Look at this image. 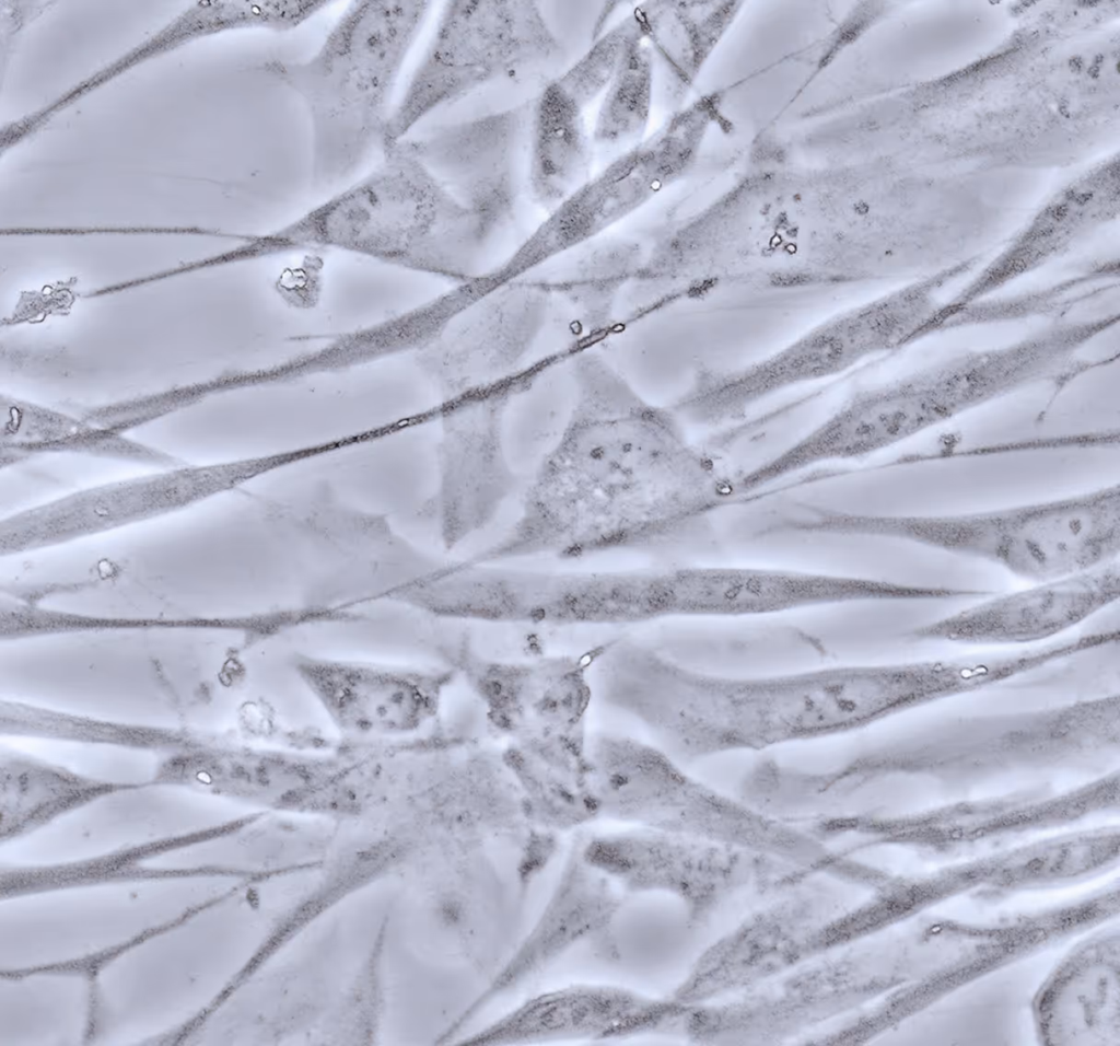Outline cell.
<instances>
[{
    "mask_svg": "<svg viewBox=\"0 0 1120 1046\" xmlns=\"http://www.w3.org/2000/svg\"><path fill=\"white\" fill-rule=\"evenodd\" d=\"M476 280L457 283L420 303L327 337L320 344L277 361L226 374L230 391L285 386L340 374L432 345L471 302Z\"/></svg>",
    "mask_w": 1120,
    "mask_h": 1046,
    "instance_id": "obj_18",
    "label": "cell"
},
{
    "mask_svg": "<svg viewBox=\"0 0 1120 1046\" xmlns=\"http://www.w3.org/2000/svg\"><path fill=\"white\" fill-rule=\"evenodd\" d=\"M643 40L641 33L629 42L604 92L593 130V140L599 147H632L645 131L653 67L651 51Z\"/></svg>",
    "mask_w": 1120,
    "mask_h": 1046,
    "instance_id": "obj_26",
    "label": "cell"
},
{
    "mask_svg": "<svg viewBox=\"0 0 1120 1046\" xmlns=\"http://www.w3.org/2000/svg\"><path fill=\"white\" fill-rule=\"evenodd\" d=\"M593 882L590 878L584 881L581 872L568 878L550 910L504 968L497 985L512 983L524 972L537 968L567 944L599 926L612 902L606 888L598 881Z\"/></svg>",
    "mask_w": 1120,
    "mask_h": 1046,
    "instance_id": "obj_25",
    "label": "cell"
},
{
    "mask_svg": "<svg viewBox=\"0 0 1120 1046\" xmlns=\"http://www.w3.org/2000/svg\"><path fill=\"white\" fill-rule=\"evenodd\" d=\"M648 1006L634 995L610 988H576L541 995L494 1024L487 1043L553 1035H600L633 1031Z\"/></svg>",
    "mask_w": 1120,
    "mask_h": 1046,
    "instance_id": "obj_21",
    "label": "cell"
},
{
    "mask_svg": "<svg viewBox=\"0 0 1120 1046\" xmlns=\"http://www.w3.org/2000/svg\"><path fill=\"white\" fill-rule=\"evenodd\" d=\"M560 49L536 1L446 2L422 60L389 114L382 150L404 140L435 109L498 79L544 65Z\"/></svg>",
    "mask_w": 1120,
    "mask_h": 1046,
    "instance_id": "obj_8",
    "label": "cell"
},
{
    "mask_svg": "<svg viewBox=\"0 0 1120 1046\" xmlns=\"http://www.w3.org/2000/svg\"><path fill=\"white\" fill-rule=\"evenodd\" d=\"M486 287L480 277L471 302L416 356L441 400L505 387L499 380L523 365L550 324L549 292L544 287L498 283L489 291Z\"/></svg>",
    "mask_w": 1120,
    "mask_h": 1046,
    "instance_id": "obj_13",
    "label": "cell"
},
{
    "mask_svg": "<svg viewBox=\"0 0 1120 1046\" xmlns=\"http://www.w3.org/2000/svg\"><path fill=\"white\" fill-rule=\"evenodd\" d=\"M578 398L572 363L552 362L520 380L504 417V441L515 467L517 457L540 460L563 435ZM516 469V467H515Z\"/></svg>",
    "mask_w": 1120,
    "mask_h": 1046,
    "instance_id": "obj_23",
    "label": "cell"
},
{
    "mask_svg": "<svg viewBox=\"0 0 1120 1046\" xmlns=\"http://www.w3.org/2000/svg\"><path fill=\"white\" fill-rule=\"evenodd\" d=\"M1101 334L1095 317L1055 322L1011 342L959 352L879 383L898 444L1065 375Z\"/></svg>",
    "mask_w": 1120,
    "mask_h": 1046,
    "instance_id": "obj_7",
    "label": "cell"
},
{
    "mask_svg": "<svg viewBox=\"0 0 1120 1046\" xmlns=\"http://www.w3.org/2000/svg\"><path fill=\"white\" fill-rule=\"evenodd\" d=\"M430 4L354 1L310 58L261 66L307 109L314 186L342 185L382 146L392 92Z\"/></svg>",
    "mask_w": 1120,
    "mask_h": 1046,
    "instance_id": "obj_5",
    "label": "cell"
},
{
    "mask_svg": "<svg viewBox=\"0 0 1120 1046\" xmlns=\"http://www.w3.org/2000/svg\"><path fill=\"white\" fill-rule=\"evenodd\" d=\"M510 398L482 391L440 402L438 486L428 507L447 549L491 524L516 486L504 441Z\"/></svg>",
    "mask_w": 1120,
    "mask_h": 1046,
    "instance_id": "obj_12",
    "label": "cell"
},
{
    "mask_svg": "<svg viewBox=\"0 0 1120 1046\" xmlns=\"http://www.w3.org/2000/svg\"><path fill=\"white\" fill-rule=\"evenodd\" d=\"M682 427L615 369H583L570 422L535 466L517 516L468 560H573L676 539L727 492Z\"/></svg>",
    "mask_w": 1120,
    "mask_h": 1046,
    "instance_id": "obj_1",
    "label": "cell"
},
{
    "mask_svg": "<svg viewBox=\"0 0 1120 1046\" xmlns=\"http://www.w3.org/2000/svg\"><path fill=\"white\" fill-rule=\"evenodd\" d=\"M681 159L676 124L628 148L551 209L510 264L528 269L592 241L649 201L676 175Z\"/></svg>",
    "mask_w": 1120,
    "mask_h": 1046,
    "instance_id": "obj_17",
    "label": "cell"
},
{
    "mask_svg": "<svg viewBox=\"0 0 1120 1046\" xmlns=\"http://www.w3.org/2000/svg\"><path fill=\"white\" fill-rule=\"evenodd\" d=\"M965 275L952 266L836 312L772 352L738 367L699 372L672 408L685 423L736 422L765 400L828 380L925 338L944 292Z\"/></svg>",
    "mask_w": 1120,
    "mask_h": 1046,
    "instance_id": "obj_6",
    "label": "cell"
},
{
    "mask_svg": "<svg viewBox=\"0 0 1120 1046\" xmlns=\"http://www.w3.org/2000/svg\"><path fill=\"white\" fill-rule=\"evenodd\" d=\"M2 465L48 453H75L138 462L155 467L179 465L177 457L124 433L45 406L2 398Z\"/></svg>",
    "mask_w": 1120,
    "mask_h": 1046,
    "instance_id": "obj_19",
    "label": "cell"
},
{
    "mask_svg": "<svg viewBox=\"0 0 1120 1046\" xmlns=\"http://www.w3.org/2000/svg\"><path fill=\"white\" fill-rule=\"evenodd\" d=\"M1119 560L1025 588L985 594L915 626L907 638L971 647H1035L1076 628L1120 597Z\"/></svg>",
    "mask_w": 1120,
    "mask_h": 1046,
    "instance_id": "obj_14",
    "label": "cell"
},
{
    "mask_svg": "<svg viewBox=\"0 0 1120 1046\" xmlns=\"http://www.w3.org/2000/svg\"><path fill=\"white\" fill-rule=\"evenodd\" d=\"M357 775L354 765L330 758L238 746L207 752L200 780L287 798L350 787Z\"/></svg>",
    "mask_w": 1120,
    "mask_h": 1046,
    "instance_id": "obj_22",
    "label": "cell"
},
{
    "mask_svg": "<svg viewBox=\"0 0 1120 1046\" xmlns=\"http://www.w3.org/2000/svg\"><path fill=\"white\" fill-rule=\"evenodd\" d=\"M587 781L597 812L670 833L732 839L747 807L652 743L615 730L588 736Z\"/></svg>",
    "mask_w": 1120,
    "mask_h": 1046,
    "instance_id": "obj_10",
    "label": "cell"
},
{
    "mask_svg": "<svg viewBox=\"0 0 1120 1046\" xmlns=\"http://www.w3.org/2000/svg\"><path fill=\"white\" fill-rule=\"evenodd\" d=\"M460 667L494 721L523 747L528 758L560 764L582 759L585 710L593 705L590 671L570 661L499 664L468 660Z\"/></svg>",
    "mask_w": 1120,
    "mask_h": 1046,
    "instance_id": "obj_16",
    "label": "cell"
},
{
    "mask_svg": "<svg viewBox=\"0 0 1120 1046\" xmlns=\"http://www.w3.org/2000/svg\"><path fill=\"white\" fill-rule=\"evenodd\" d=\"M667 585L670 619H745L920 595L915 583L755 566H672Z\"/></svg>",
    "mask_w": 1120,
    "mask_h": 1046,
    "instance_id": "obj_11",
    "label": "cell"
},
{
    "mask_svg": "<svg viewBox=\"0 0 1120 1046\" xmlns=\"http://www.w3.org/2000/svg\"><path fill=\"white\" fill-rule=\"evenodd\" d=\"M299 679L341 732L402 739L439 716L455 671L299 654Z\"/></svg>",
    "mask_w": 1120,
    "mask_h": 1046,
    "instance_id": "obj_15",
    "label": "cell"
},
{
    "mask_svg": "<svg viewBox=\"0 0 1120 1046\" xmlns=\"http://www.w3.org/2000/svg\"><path fill=\"white\" fill-rule=\"evenodd\" d=\"M272 468L269 455L205 464L185 462L79 488L3 518L1 556L57 547L164 518L233 490Z\"/></svg>",
    "mask_w": 1120,
    "mask_h": 1046,
    "instance_id": "obj_9",
    "label": "cell"
},
{
    "mask_svg": "<svg viewBox=\"0 0 1120 1046\" xmlns=\"http://www.w3.org/2000/svg\"><path fill=\"white\" fill-rule=\"evenodd\" d=\"M641 256L634 240H612L591 248L569 266L556 291L569 325L572 322L591 333L602 326L615 300L632 282Z\"/></svg>",
    "mask_w": 1120,
    "mask_h": 1046,
    "instance_id": "obj_24",
    "label": "cell"
},
{
    "mask_svg": "<svg viewBox=\"0 0 1120 1046\" xmlns=\"http://www.w3.org/2000/svg\"><path fill=\"white\" fill-rule=\"evenodd\" d=\"M922 697V676L911 661L721 675L642 643L617 666L608 708L617 724L692 770L723 756L868 730L917 710Z\"/></svg>",
    "mask_w": 1120,
    "mask_h": 1046,
    "instance_id": "obj_2",
    "label": "cell"
},
{
    "mask_svg": "<svg viewBox=\"0 0 1120 1046\" xmlns=\"http://www.w3.org/2000/svg\"><path fill=\"white\" fill-rule=\"evenodd\" d=\"M810 528L912 544L1034 582L1119 560L1120 486L953 512L818 511Z\"/></svg>",
    "mask_w": 1120,
    "mask_h": 1046,
    "instance_id": "obj_4",
    "label": "cell"
},
{
    "mask_svg": "<svg viewBox=\"0 0 1120 1046\" xmlns=\"http://www.w3.org/2000/svg\"><path fill=\"white\" fill-rule=\"evenodd\" d=\"M585 109L555 82L533 98L526 185L534 201L553 209L590 177Z\"/></svg>",
    "mask_w": 1120,
    "mask_h": 1046,
    "instance_id": "obj_20",
    "label": "cell"
},
{
    "mask_svg": "<svg viewBox=\"0 0 1120 1046\" xmlns=\"http://www.w3.org/2000/svg\"><path fill=\"white\" fill-rule=\"evenodd\" d=\"M495 225L444 184L408 139L383 149L359 182L275 230L242 236L217 265L307 249H337L454 281L477 277Z\"/></svg>",
    "mask_w": 1120,
    "mask_h": 1046,
    "instance_id": "obj_3",
    "label": "cell"
}]
</instances>
